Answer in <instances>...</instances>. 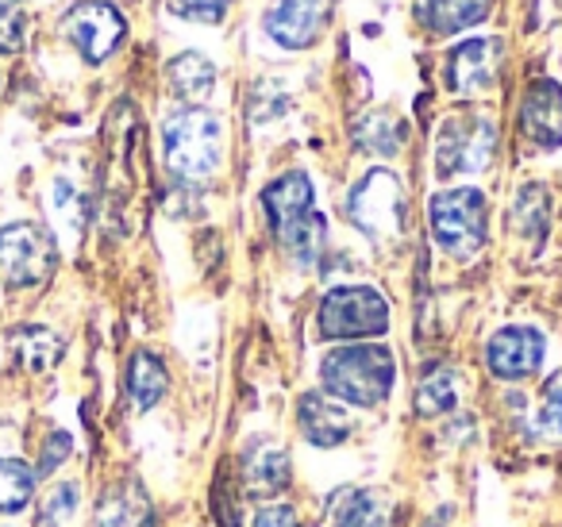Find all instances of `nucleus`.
Segmentation results:
<instances>
[{
	"instance_id": "1",
	"label": "nucleus",
	"mask_w": 562,
	"mask_h": 527,
	"mask_svg": "<svg viewBox=\"0 0 562 527\" xmlns=\"http://www.w3.org/2000/svg\"><path fill=\"white\" fill-rule=\"evenodd\" d=\"M262 209L270 216V227L278 235V243L297 258L301 266H313L316 255L324 250V235L328 224L316 212V193L308 173L290 170L281 173L278 181L262 189Z\"/></svg>"
},
{
	"instance_id": "2",
	"label": "nucleus",
	"mask_w": 562,
	"mask_h": 527,
	"mask_svg": "<svg viewBox=\"0 0 562 527\" xmlns=\"http://www.w3.org/2000/svg\"><path fill=\"white\" fill-rule=\"evenodd\" d=\"M393 381H397L393 350L378 343L336 347L321 362V385L355 408H378L393 393Z\"/></svg>"
},
{
	"instance_id": "3",
	"label": "nucleus",
	"mask_w": 562,
	"mask_h": 527,
	"mask_svg": "<svg viewBox=\"0 0 562 527\" xmlns=\"http://www.w3.org/2000/svg\"><path fill=\"white\" fill-rule=\"evenodd\" d=\"M162 158L173 178L209 181L224 162V120L209 109H181L162 124Z\"/></svg>"
},
{
	"instance_id": "4",
	"label": "nucleus",
	"mask_w": 562,
	"mask_h": 527,
	"mask_svg": "<svg viewBox=\"0 0 562 527\" xmlns=\"http://www.w3.org/2000/svg\"><path fill=\"white\" fill-rule=\"evenodd\" d=\"M390 327V301L370 285H336L316 309V332L324 339H370Z\"/></svg>"
},
{
	"instance_id": "5",
	"label": "nucleus",
	"mask_w": 562,
	"mask_h": 527,
	"mask_svg": "<svg viewBox=\"0 0 562 527\" xmlns=\"http://www.w3.org/2000/svg\"><path fill=\"white\" fill-rule=\"evenodd\" d=\"M58 243L35 220H16L0 227V278L12 289H32L55 273Z\"/></svg>"
},
{
	"instance_id": "6",
	"label": "nucleus",
	"mask_w": 562,
	"mask_h": 527,
	"mask_svg": "<svg viewBox=\"0 0 562 527\" xmlns=\"http://www.w3.org/2000/svg\"><path fill=\"white\" fill-rule=\"evenodd\" d=\"M431 235L454 258H470L485 243V197L477 189H447L431 197Z\"/></svg>"
},
{
	"instance_id": "7",
	"label": "nucleus",
	"mask_w": 562,
	"mask_h": 527,
	"mask_svg": "<svg viewBox=\"0 0 562 527\" xmlns=\"http://www.w3.org/2000/svg\"><path fill=\"white\" fill-rule=\"evenodd\" d=\"M347 220L370 235L374 243H390L401 235V220H405V197H401V181L390 170H370L359 186L347 197Z\"/></svg>"
},
{
	"instance_id": "8",
	"label": "nucleus",
	"mask_w": 562,
	"mask_h": 527,
	"mask_svg": "<svg viewBox=\"0 0 562 527\" xmlns=\"http://www.w3.org/2000/svg\"><path fill=\"white\" fill-rule=\"evenodd\" d=\"M493 143H497V132H493L490 120L474 116V112H459V116H451L439 127L436 170L443 173V178L485 170V162H490V155H493Z\"/></svg>"
},
{
	"instance_id": "9",
	"label": "nucleus",
	"mask_w": 562,
	"mask_h": 527,
	"mask_svg": "<svg viewBox=\"0 0 562 527\" xmlns=\"http://www.w3.org/2000/svg\"><path fill=\"white\" fill-rule=\"evenodd\" d=\"M63 32L89 66H101L104 58L116 55V47L124 43L127 20L109 0H78L63 16Z\"/></svg>"
},
{
	"instance_id": "10",
	"label": "nucleus",
	"mask_w": 562,
	"mask_h": 527,
	"mask_svg": "<svg viewBox=\"0 0 562 527\" xmlns=\"http://www.w3.org/2000/svg\"><path fill=\"white\" fill-rule=\"evenodd\" d=\"M485 362L490 373L501 381H524L543 366V335L536 327H501L485 347Z\"/></svg>"
},
{
	"instance_id": "11",
	"label": "nucleus",
	"mask_w": 562,
	"mask_h": 527,
	"mask_svg": "<svg viewBox=\"0 0 562 527\" xmlns=\"http://www.w3.org/2000/svg\"><path fill=\"white\" fill-rule=\"evenodd\" d=\"M328 0H278L266 12V35L285 51H305L321 40Z\"/></svg>"
},
{
	"instance_id": "12",
	"label": "nucleus",
	"mask_w": 562,
	"mask_h": 527,
	"mask_svg": "<svg viewBox=\"0 0 562 527\" xmlns=\"http://www.w3.org/2000/svg\"><path fill=\"white\" fill-rule=\"evenodd\" d=\"M501 43L497 40H470L451 51L447 58V86L454 93H482L497 81Z\"/></svg>"
},
{
	"instance_id": "13",
	"label": "nucleus",
	"mask_w": 562,
	"mask_h": 527,
	"mask_svg": "<svg viewBox=\"0 0 562 527\" xmlns=\"http://www.w3.org/2000/svg\"><path fill=\"white\" fill-rule=\"evenodd\" d=\"M520 127L539 147H562V86L559 81H531L520 104Z\"/></svg>"
},
{
	"instance_id": "14",
	"label": "nucleus",
	"mask_w": 562,
	"mask_h": 527,
	"mask_svg": "<svg viewBox=\"0 0 562 527\" xmlns=\"http://www.w3.org/2000/svg\"><path fill=\"white\" fill-rule=\"evenodd\" d=\"M297 424H301V435H305L313 447H339V442L351 435V416H347V408L331 404L328 396H321V393L301 396Z\"/></svg>"
},
{
	"instance_id": "15",
	"label": "nucleus",
	"mask_w": 562,
	"mask_h": 527,
	"mask_svg": "<svg viewBox=\"0 0 562 527\" xmlns=\"http://www.w3.org/2000/svg\"><path fill=\"white\" fill-rule=\"evenodd\" d=\"M416 20L431 35H459L490 16V0H416Z\"/></svg>"
},
{
	"instance_id": "16",
	"label": "nucleus",
	"mask_w": 562,
	"mask_h": 527,
	"mask_svg": "<svg viewBox=\"0 0 562 527\" xmlns=\"http://www.w3.org/2000/svg\"><path fill=\"white\" fill-rule=\"evenodd\" d=\"M328 527H390V504L370 489H339L328 501Z\"/></svg>"
},
{
	"instance_id": "17",
	"label": "nucleus",
	"mask_w": 562,
	"mask_h": 527,
	"mask_svg": "<svg viewBox=\"0 0 562 527\" xmlns=\"http://www.w3.org/2000/svg\"><path fill=\"white\" fill-rule=\"evenodd\" d=\"M243 478L247 489L258 496H273L290 485V455L278 447V442H255L247 450V462H243Z\"/></svg>"
},
{
	"instance_id": "18",
	"label": "nucleus",
	"mask_w": 562,
	"mask_h": 527,
	"mask_svg": "<svg viewBox=\"0 0 562 527\" xmlns=\"http://www.w3.org/2000/svg\"><path fill=\"white\" fill-rule=\"evenodd\" d=\"M166 74H170L173 93H178L181 101H189V109H201V104L212 97V89H216V66H212L204 55H196V51L178 55L170 66H166Z\"/></svg>"
},
{
	"instance_id": "19",
	"label": "nucleus",
	"mask_w": 562,
	"mask_h": 527,
	"mask_svg": "<svg viewBox=\"0 0 562 527\" xmlns=\"http://www.w3.org/2000/svg\"><path fill=\"white\" fill-rule=\"evenodd\" d=\"M170 385V373H166L162 358L150 355V350H135L132 362H127V396L139 412H150L166 396Z\"/></svg>"
},
{
	"instance_id": "20",
	"label": "nucleus",
	"mask_w": 562,
	"mask_h": 527,
	"mask_svg": "<svg viewBox=\"0 0 562 527\" xmlns=\"http://www.w3.org/2000/svg\"><path fill=\"white\" fill-rule=\"evenodd\" d=\"M12 350H16L20 366H24L27 373H47L50 366L63 358V339H58L50 327L27 324V327H20V332L12 335Z\"/></svg>"
},
{
	"instance_id": "21",
	"label": "nucleus",
	"mask_w": 562,
	"mask_h": 527,
	"mask_svg": "<svg viewBox=\"0 0 562 527\" xmlns=\"http://www.w3.org/2000/svg\"><path fill=\"white\" fill-rule=\"evenodd\" d=\"M35 496V470L20 458H0V512H24Z\"/></svg>"
},
{
	"instance_id": "22",
	"label": "nucleus",
	"mask_w": 562,
	"mask_h": 527,
	"mask_svg": "<svg viewBox=\"0 0 562 527\" xmlns=\"http://www.w3.org/2000/svg\"><path fill=\"white\" fill-rule=\"evenodd\" d=\"M147 524H150V508L135 485L116 489V493H109V501H101V527H147Z\"/></svg>"
},
{
	"instance_id": "23",
	"label": "nucleus",
	"mask_w": 562,
	"mask_h": 527,
	"mask_svg": "<svg viewBox=\"0 0 562 527\" xmlns=\"http://www.w3.org/2000/svg\"><path fill=\"white\" fill-rule=\"evenodd\" d=\"M454 401H459V393H454V373L451 370H431L428 378L420 381V393H416V408L424 412V416H436V412H451Z\"/></svg>"
},
{
	"instance_id": "24",
	"label": "nucleus",
	"mask_w": 562,
	"mask_h": 527,
	"mask_svg": "<svg viewBox=\"0 0 562 527\" xmlns=\"http://www.w3.org/2000/svg\"><path fill=\"white\" fill-rule=\"evenodd\" d=\"M27 40V16L20 0H0V55H16Z\"/></svg>"
},
{
	"instance_id": "25",
	"label": "nucleus",
	"mask_w": 562,
	"mask_h": 527,
	"mask_svg": "<svg viewBox=\"0 0 562 527\" xmlns=\"http://www.w3.org/2000/svg\"><path fill=\"white\" fill-rule=\"evenodd\" d=\"M78 512V485L63 481L58 489H50V496L43 501L40 512V527H66V519Z\"/></svg>"
},
{
	"instance_id": "26",
	"label": "nucleus",
	"mask_w": 562,
	"mask_h": 527,
	"mask_svg": "<svg viewBox=\"0 0 562 527\" xmlns=\"http://www.w3.org/2000/svg\"><path fill=\"white\" fill-rule=\"evenodd\" d=\"M539 431L562 442V373L547 381L543 389V408H539Z\"/></svg>"
},
{
	"instance_id": "27",
	"label": "nucleus",
	"mask_w": 562,
	"mask_h": 527,
	"mask_svg": "<svg viewBox=\"0 0 562 527\" xmlns=\"http://www.w3.org/2000/svg\"><path fill=\"white\" fill-rule=\"evenodd\" d=\"M232 0H178V12L196 24H220Z\"/></svg>"
},
{
	"instance_id": "28",
	"label": "nucleus",
	"mask_w": 562,
	"mask_h": 527,
	"mask_svg": "<svg viewBox=\"0 0 562 527\" xmlns=\"http://www.w3.org/2000/svg\"><path fill=\"white\" fill-rule=\"evenodd\" d=\"M70 450H74V439H70V435H66V431L50 435L47 450H43V458H40V473H50L55 466H63L66 458H70Z\"/></svg>"
},
{
	"instance_id": "29",
	"label": "nucleus",
	"mask_w": 562,
	"mask_h": 527,
	"mask_svg": "<svg viewBox=\"0 0 562 527\" xmlns=\"http://www.w3.org/2000/svg\"><path fill=\"white\" fill-rule=\"evenodd\" d=\"M255 527H301V519L290 504H270L255 516Z\"/></svg>"
}]
</instances>
